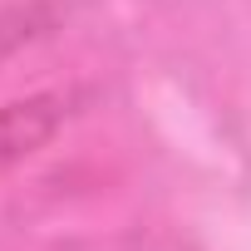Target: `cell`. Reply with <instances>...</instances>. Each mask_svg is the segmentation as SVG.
I'll use <instances>...</instances> for the list:
<instances>
[{
	"mask_svg": "<svg viewBox=\"0 0 251 251\" xmlns=\"http://www.w3.org/2000/svg\"><path fill=\"white\" fill-rule=\"evenodd\" d=\"M45 30H50V5H45V0L0 10V64H5L15 50H25L30 40H40Z\"/></svg>",
	"mask_w": 251,
	"mask_h": 251,
	"instance_id": "obj_2",
	"label": "cell"
},
{
	"mask_svg": "<svg viewBox=\"0 0 251 251\" xmlns=\"http://www.w3.org/2000/svg\"><path fill=\"white\" fill-rule=\"evenodd\" d=\"M64 123V99L59 94H30L0 108V173L35 158Z\"/></svg>",
	"mask_w": 251,
	"mask_h": 251,
	"instance_id": "obj_1",
	"label": "cell"
},
{
	"mask_svg": "<svg viewBox=\"0 0 251 251\" xmlns=\"http://www.w3.org/2000/svg\"><path fill=\"white\" fill-rule=\"evenodd\" d=\"M123 251H197V246H187V241H177L168 231H133L123 241Z\"/></svg>",
	"mask_w": 251,
	"mask_h": 251,
	"instance_id": "obj_3",
	"label": "cell"
}]
</instances>
